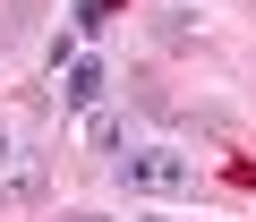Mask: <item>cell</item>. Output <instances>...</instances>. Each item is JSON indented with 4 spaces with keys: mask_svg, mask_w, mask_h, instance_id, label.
<instances>
[{
    "mask_svg": "<svg viewBox=\"0 0 256 222\" xmlns=\"http://www.w3.org/2000/svg\"><path fill=\"white\" fill-rule=\"evenodd\" d=\"M102 86H111V68H102V60H86V52H77V60L60 68V102L77 111V120H86V111L102 102Z\"/></svg>",
    "mask_w": 256,
    "mask_h": 222,
    "instance_id": "obj_3",
    "label": "cell"
},
{
    "mask_svg": "<svg viewBox=\"0 0 256 222\" xmlns=\"http://www.w3.org/2000/svg\"><path fill=\"white\" fill-rule=\"evenodd\" d=\"M60 222H102V214H60Z\"/></svg>",
    "mask_w": 256,
    "mask_h": 222,
    "instance_id": "obj_5",
    "label": "cell"
},
{
    "mask_svg": "<svg viewBox=\"0 0 256 222\" xmlns=\"http://www.w3.org/2000/svg\"><path fill=\"white\" fill-rule=\"evenodd\" d=\"M34 196H43V154L9 146V162H0V205H34Z\"/></svg>",
    "mask_w": 256,
    "mask_h": 222,
    "instance_id": "obj_2",
    "label": "cell"
},
{
    "mask_svg": "<svg viewBox=\"0 0 256 222\" xmlns=\"http://www.w3.org/2000/svg\"><path fill=\"white\" fill-rule=\"evenodd\" d=\"M0 162H9V128H0Z\"/></svg>",
    "mask_w": 256,
    "mask_h": 222,
    "instance_id": "obj_6",
    "label": "cell"
},
{
    "mask_svg": "<svg viewBox=\"0 0 256 222\" xmlns=\"http://www.w3.org/2000/svg\"><path fill=\"white\" fill-rule=\"evenodd\" d=\"M111 171L128 196H188L196 188V154H180V146H128Z\"/></svg>",
    "mask_w": 256,
    "mask_h": 222,
    "instance_id": "obj_1",
    "label": "cell"
},
{
    "mask_svg": "<svg viewBox=\"0 0 256 222\" xmlns=\"http://www.w3.org/2000/svg\"><path fill=\"white\" fill-rule=\"evenodd\" d=\"M86 146L120 162V154H128V111H111V102H94V111H86Z\"/></svg>",
    "mask_w": 256,
    "mask_h": 222,
    "instance_id": "obj_4",
    "label": "cell"
}]
</instances>
